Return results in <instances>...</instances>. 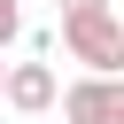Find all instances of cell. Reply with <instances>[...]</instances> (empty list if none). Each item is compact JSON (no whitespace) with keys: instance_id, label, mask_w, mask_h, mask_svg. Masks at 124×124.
<instances>
[{"instance_id":"obj_1","label":"cell","mask_w":124,"mask_h":124,"mask_svg":"<svg viewBox=\"0 0 124 124\" xmlns=\"http://www.w3.org/2000/svg\"><path fill=\"white\" fill-rule=\"evenodd\" d=\"M62 54H70V62H85L93 78H116V70H124V16H116V8L62 16Z\"/></svg>"},{"instance_id":"obj_2","label":"cell","mask_w":124,"mask_h":124,"mask_svg":"<svg viewBox=\"0 0 124 124\" xmlns=\"http://www.w3.org/2000/svg\"><path fill=\"white\" fill-rule=\"evenodd\" d=\"M54 101H62V124H124V78H93V70H85V78H70Z\"/></svg>"},{"instance_id":"obj_3","label":"cell","mask_w":124,"mask_h":124,"mask_svg":"<svg viewBox=\"0 0 124 124\" xmlns=\"http://www.w3.org/2000/svg\"><path fill=\"white\" fill-rule=\"evenodd\" d=\"M54 62H8V85H0V101L16 108V116H46L54 108Z\"/></svg>"},{"instance_id":"obj_4","label":"cell","mask_w":124,"mask_h":124,"mask_svg":"<svg viewBox=\"0 0 124 124\" xmlns=\"http://www.w3.org/2000/svg\"><path fill=\"white\" fill-rule=\"evenodd\" d=\"M16 31H23V0H0V54L16 46Z\"/></svg>"},{"instance_id":"obj_5","label":"cell","mask_w":124,"mask_h":124,"mask_svg":"<svg viewBox=\"0 0 124 124\" xmlns=\"http://www.w3.org/2000/svg\"><path fill=\"white\" fill-rule=\"evenodd\" d=\"M62 16H85V8H108V0H54Z\"/></svg>"},{"instance_id":"obj_6","label":"cell","mask_w":124,"mask_h":124,"mask_svg":"<svg viewBox=\"0 0 124 124\" xmlns=\"http://www.w3.org/2000/svg\"><path fill=\"white\" fill-rule=\"evenodd\" d=\"M0 85H8V62H0Z\"/></svg>"}]
</instances>
